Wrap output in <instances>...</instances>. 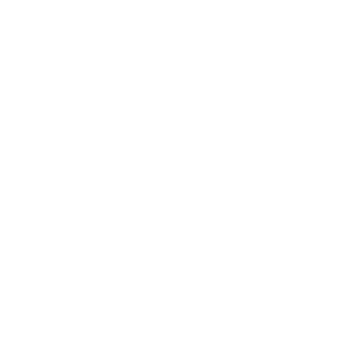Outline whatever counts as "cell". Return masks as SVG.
<instances>
[]
</instances>
